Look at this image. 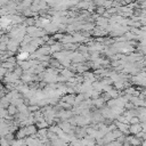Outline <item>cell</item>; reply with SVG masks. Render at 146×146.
<instances>
[{
	"mask_svg": "<svg viewBox=\"0 0 146 146\" xmlns=\"http://www.w3.org/2000/svg\"><path fill=\"white\" fill-rule=\"evenodd\" d=\"M17 111H18V110H16V106H14V105H10V106L8 107V110H7V112H8L9 114H15Z\"/></svg>",
	"mask_w": 146,
	"mask_h": 146,
	"instance_id": "5b68a950",
	"label": "cell"
},
{
	"mask_svg": "<svg viewBox=\"0 0 146 146\" xmlns=\"http://www.w3.org/2000/svg\"><path fill=\"white\" fill-rule=\"evenodd\" d=\"M143 129H141V124L140 123H138V124H131V125H129V133H131V135H133V136H136L138 132H140Z\"/></svg>",
	"mask_w": 146,
	"mask_h": 146,
	"instance_id": "6da1fadb",
	"label": "cell"
},
{
	"mask_svg": "<svg viewBox=\"0 0 146 146\" xmlns=\"http://www.w3.org/2000/svg\"><path fill=\"white\" fill-rule=\"evenodd\" d=\"M92 104L96 105L97 107H102L104 105V98H97V99L92 100Z\"/></svg>",
	"mask_w": 146,
	"mask_h": 146,
	"instance_id": "3957f363",
	"label": "cell"
},
{
	"mask_svg": "<svg viewBox=\"0 0 146 146\" xmlns=\"http://www.w3.org/2000/svg\"><path fill=\"white\" fill-rule=\"evenodd\" d=\"M5 72H6V71H5L3 68H0V78H1V76L5 74Z\"/></svg>",
	"mask_w": 146,
	"mask_h": 146,
	"instance_id": "52a82bcc",
	"label": "cell"
},
{
	"mask_svg": "<svg viewBox=\"0 0 146 146\" xmlns=\"http://www.w3.org/2000/svg\"><path fill=\"white\" fill-rule=\"evenodd\" d=\"M29 57H30V52H27V51H25V50H24V51H22V52H21V54L17 56V58H18L19 60H24V59H27Z\"/></svg>",
	"mask_w": 146,
	"mask_h": 146,
	"instance_id": "7a4b0ae2",
	"label": "cell"
},
{
	"mask_svg": "<svg viewBox=\"0 0 146 146\" xmlns=\"http://www.w3.org/2000/svg\"><path fill=\"white\" fill-rule=\"evenodd\" d=\"M143 94H144V95H145V96H146V88H145V89H144V91H143Z\"/></svg>",
	"mask_w": 146,
	"mask_h": 146,
	"instance_id": "9c48e42d",
	"label": "cell"
},
{
	"mask_svg": "<svg viewBox=\"0 0 146 146\" xmlns=\"http://www.w3.org/2000/svg\"><path fill=\"white\" fill-rule=\"evenodd\" d=\"M135 137H137L138 139H140L141 141H144V140H146V132H144V131L141 130V131H140V132H138Z\"/></svg>",
	"mask_w": 146,
	"mask_h": 146,
	"instance_id": "277c9868",
	"label": "cell"
},
{
	"mask_svg": "<svg viewBox=\"0 0 146 146\" xmlns=\"http://www.w3.org/2000/svg\"><path fill=\"white\" fill-rule=\"evenodd\" d=\"M140 146H146V140H144V141H141V145Z\"/></svg>",
	"mask_w": 146,
	"mask_h": 146,
	"instance_id": "ba28073f",
	"label": "cell"
},
{
	"mask_svg": "<svg viewBox=\"0 0 146 146\" xmlns=\"http://www.w3.org/2000/svg\"><path fill=\"white\" fill-rule=\"evenodd\" d=\"M138 123H140V122H139V119L137 116L131 117L130 121H129V125H131V124H138Z\"/></svg>",
	"mask_w": 146,
	"mask_h": 146,
	"instance_id": "8992f818",
	"label": "cell"
}]
</instances>
